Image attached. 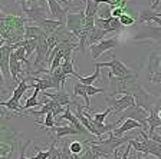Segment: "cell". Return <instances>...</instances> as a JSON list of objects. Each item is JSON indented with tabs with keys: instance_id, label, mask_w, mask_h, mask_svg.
<instances>
[{
	"instance_id": "1",
	"label": "cell",
	"mask_w": 161,
	"mask_h": 159,
	"mask_svg": "<svg viewBox=\"0 0 161 159\" xmlns=\"http://www.w3.org/2000/svg\"><path fill=\"white\" fill-rule=\"evenodd\" d=\"M26 17L6 14L4 12L0 13V45H16L25 40V23Z\"/></svg>"
},
{
	"instance_id": "2",
	"label": "cell",
	"mask_w": 161,
	"mask_h": 159,
	"mask_svg": "<svg viewBox=\"0 0 161 159\" xmlns=\"http://www.w3.org/2000/svg\"><path fill=\"white\" fill-rule=\"evenodd\" d=\"M108 77H109V87L112 96L117 93H122V95H131L135 98L142 89V86L138 83V75L135 72L125 77H115L109 72Z\"/></svg>"
},
{
	"instance_id": "3",
	"label": "cell",
	"mask_w": 161,
	"mask_h": 159,
	"mask_svg": "<svg viewBox=\"0 0 161 159\" xmlns=\"http://www.w3.org/2000/svg\"><path fill=\"white\" fill-rule=\"evenodd\" d=\"M32 89L30 87V83L29 80H27V77L25 76L23 79H22V82L17 85V87L13 90V95H12V98H10L9 100H6V102H0V105L3 106V108H7V109L10 110V112L13 113H17V115H22V106H20V100H22V96L25 95V92L26 90Z\"/></svg>"
},
{
	"instance_id": "4",
	"label": "cell",
	"mask_w": 161,
	"mask_h": 159,
	"mask_svg": "<svg viewBox=\"0 0 161 159\" xmlns=\"http://www.w3.org/2000/svg\"><path fill=\"white\" fill-rule=\"evenodd\" d=\"M85 24H86V14H85V9L76 12V13H72L69 12L66 19V27L70 33L74 34L76 39H79L82 36V33L85 32Z\"/></svg>"
},
{
	"instance_id": "5",
	"label": "cell",
	"mask_w": 161,
	"mask_h": 159,
	"mask_svg": "<svg viewBox=\"0 0 161 159\" xmlns=\"http://www.w3.org/2000/svg\"><path fill=\"white\" fill-rule=\"evenodd\" d=\"M147 112L148 110H145L144 108H141V106H138V105L131 106V108H128L127 110H124V112L121 113V118L115 122V125H117V128H118V126H121V123L124 122L125 119H135L142 123L145 128H148V123H147L148 113Z\"/></svg>"
},
{
	"instance_id": "6",
	"label": "cell",
	"mask_w": 161,
	"mask_h": 159,
	"mask_svg": "<svg viewBox=\"0 0 161 159\" xmlns=\"http://www.w3.org/2000/svg\"><path fill=\"white\" fill-rule=\"evenodd\" d=\"M108 56L111 57L109 62L95 63V67H101V69H102V67H109L112 76H115V77H125V76H130V75L134 73L130 67H127L122 62H119V60L115 57V55H108Z\"/></svg>"
},
{
	"instance_id": "7",
	"label": "cell",
	"mask_w": 161,
	"mask_h": 159,
	"mask_svg": "<svg viewBox=\"0 0 161 159\" xmlns=\"http://www.w3.org/2000/svg\"><path fill=\"white\" fill-rule=\"evenodd\" d=\"M105 102H107L108 108L112 109L114 115H121V113L124 112V110H127L128 108L137 105L135 98L131 96V95H122V98H119V99H115V98H111V96H105Z\"/></svg>"
},
{
	"instance_id": "8",
	"label": "cell",
	"mask_w": 161,
	"mask_h": 159,
	"mask_svg": "<svg viewBox=\"0 0 161 159\" xmlns=\"http://www.w3.org/2000/svg\"><path fill=\"white\" fill-rule=\"evenodd\" d=\"M147 76L148 80L153 83L161 85V55L157 52H151L148 56V66H147Z\"/></svg>"
},
{
	"instance_id": "9",
	"label": "cell",
	"mask_w": 161,
	"mask_h": 159,
	"mask_svg": "<svg viewBox=\"0 0 161 159\" xmlns=\"http://www.w3.org/2000/svg\"><path fill=\"white\" fill-rule=\"evenodd\" d=\"M23 14L27 19V22H33V24L46 19V10H45V7L39 6L37 2L33 4H29L27 9L23 10Z\"/></svg>"
},
{
	"instance_id": "10",
	"label": "cell",
	"mask_w": 161,
	"mask_h": 159,
	"mask_svg": "<svg viewBox=\"0 0 161 159\" xmlns=\"http://www.w3.org/2000/svg\"><path fill=\"white\" fill-rule=\"evenodd\" d=\"M95 26L101 27L102 30H105L107 33H111V32H118L121 27H124L121 24L119 19L117 17L111 16V17H101V16H97L95 19Z\"/></svg>"
},
{
	"instance_id": "11",
	"label": "cell",
	"mask_w": 161,
	"mask_h": 159,
	"mask_svg": "<svg viewBox=\"0 0 161 159\" xmlns=\"http://www.w3.org/2000/svg\"><path fill=\"white\" fill-rule=\"evenodd\" d=\"M43 98H45V105L42 106V109H40L39 112H33L35 116H46L49 112H52L55 116H60L66 110L65 106H60L59 103H56L55 100L49 99V98H46V96H43Z\"/></svg>"
},
{
	"instance_id": "12",
	"label": "cell",
	"mask_w": 161,
	"mask_h": 159,
	"mask_svg": "<svg viewBox=\"0 0 161 159\" xmlns=\"http://www.w3.org/2000/svg\"><path fill=\"white\" fill-rule=\"evenodd\" d=\"M117 43H118V40L115 39V37H111V39H104L102 42H99V43L89 46L91 55H92V59L97 60L98 57L102 55V53H105L107 50H109V49H114V47L117 46Z\"/></svg>"
},
{
	"instance_id": "13",
	"label": "cell",
	"mask_w": 161,
	"mask_h": 159,
	"mask_svg": "<svg viewBox=\"0 0 161 159\" xmlns=\"http://www.w3.org/2000/svg\"><path fill=\"white\" fill-rule=\"evenodd\" d=\"M60 120H68V122H69L72 126H75V128H76V129L79 130L82 135H88V133H89V130H88L86 128H85V126L80 123V120L76 118V115H75V113L69 109V106H66V110H65V112L62 113L59 118H58L56 125H59Z\"/></svg>"
},
{
	"instance_id": "14",
	"label": "cell",
	"mask_w": 161,
	"mask_h": 159,
	"mask_svg": "<svg viewBox=\"0 0 161 159\" xmlns=\"http://www.w3.org/2000/svg\"><path fill=\"white\" fill-rule=\"evenodd\" d=\"M148 22H155L157 24L161 26V17L160 13L154 12L151 7H141L138 10V17H137V23L140 24H144L148 23Z\"/></svg>"
},
{
	"instance_id": "15",
	"label": "cell",
	"mask_w": 161,
	"mask_h": 159,
	"mask_svg": "<svg viewBox=\"0 0 161 159\" xmlns=\"http://www.w3.org/2000/svg\"><path fill=\"white\" fill-rule=\"evenodd\" d=\"M47 4H49V10H50L52 17L66 24V19H68V14H69V9H68V7H64L62 4H59L56 0H47Z\"/></svg>"
},
{
	"instance_id": "16",
	"label": "cell",
	"mask_w": 161,
	"mask_h": 159,
	"mask_svg": "<svg viewBox=\"0 0 161 159\" xmlns=\"http://www.w3.org/2000/svg\"><path fill=\"white\" fill-rule=\"evenodd\" d=\"M140 136H141V140L144 142L145 148H147V155H154L155 158L161 159V143L151 139L150 136L145 133L144 129H141Z\"/></svg>"
},
{
	"instance_id": "17",
	"label": "cell",
	"mask_w": 161,
	"mask_h": 159,
	"mask_svg": "<svg viewBox=\"0 0 161 159\" xmlns=\"http://www.w3.org/2000/svg\"><path fill=\"white\" fill-rule=\"evenodd\" d=\"M142 39H153L160 40L161 39V27H153L150 24H142L141 30L137 36H134V40H142Z\"/></svg>"
},
{
	"instance_id": "18",
	"label": "cell",
	"mask_w": 161,
	"mask_h": 159,
	"mask_svg": "<svg viewBox=\"0 0 161 159\" xmlns=\"http://www.w3.org/2000/svg\"><path fill=\"white\" fill-rule=\"evenodd\" d=\"M135 128H137V129H144L145 126L141 122L135 120V119H125L124 122H122V125L118 126L115 130H112V135L114 136H122L125 132H128V130H131V129H135Z\"/></svg>"
},
{
	"instance_id": "19",
	"label": "cell",
	"mask_w": 161,
	"mask_h": 159,
	"mask_svg": "<svg viewBox=\"0 0 161 159\" xmlns=\"http://www.w3.org/2000/svg\"><path fill=\"white\" fill-rule=\"evenodd\" d=\"M36 26H39L40 29L43 30L45 33L47 34V36H50V34L56 33L58 30L60 29V27L64 26L65 23H62V22H59V20H52V19H45L42 20V22H37V23H35Z\"/></svg>"
},
{
	"instance_id": "20",
	"label": "cell",
	"mask_w": 161,
	"mask_h": 159,
	"mask_svg": "<svg viewBox=\"0 0 161 159\" xmlns=\"http://www.w3.org/2000/svg\"><path fill=\"white\" fill-rule=\"evenodd\" d=\"M43 96L49 98V99L55 100L56 103H59L60 106H69L72 103V99L70 96L65 92V89H60V90H56L55 93H49V92H43Z\"/></svg>"
},
{
	"instance_id": "21",
	"label": "cell",
	"mask_w": 161,
	"mask_h": 159,
	"mask_svg": "<svg viewBox=\"0 0 161 159\" xmlns=\"http://www.w3.org/2000/svg\"><path fill=\"white\" fill-rule=\"evenodd\" d=\"M52 129H53L55 135H56V139H62V138H65V136H72V135H82V133L72 125H69V126H55V128H52Z\"/></svg>"
},
{
	"instance_id": "22",
	"label": "cell",
	"mask_w": 161,
	"mask_h": 159,
	"mask_svg": "<svg viewBox=\"0 0 161 159\" xmlns=\"http://www.w3.org/2000/svg\"><path fill=\"white\" fill-rule=\"evenodd\" d=\"M74 96H80L84 98L85 100V108L89 110V95H88V90H86V85L80 83L79 80L74 83Z\"/></svg>"
},
{
	"instance_id": "23",
	"label": "cell",
	"mask_w": 161,
	"mask_h": 159,
	"mask_svg": "<svg viewBox=\"0 0 161 159\" xmlns=\"http://www.w3.org/2000/svg\"><path fill=\"white\" fill-rule=\"evenodd\" d=\"M105 34H107L105 30L95 26L94 29L89 32V34H88V46H92V45H97V43H99V42H102Z\"/></svg>"
},
{
	"instance_id": "24",
	"label": "cell",
	"mask_w": 161,
	"mask_h": 159,
	"mask_svg": "<svg viewBox=\"0 0 161 159\" xmlns=\"http://www.w3.org/2000/svg\"><path fill=\"white\" fill-rule=\"evenodd\" d=\"M59 70L62 73H64L65 76H74V77H79L80 75L79 73H76L75 72V69H74V59L72 60H64V62H62V65H60L59 66Z\"/></svg>"
},
{
	"instance_id": "25",
	"label": "cell",
	"mask_w": 161,
	"mask_h": 159,
	"mask_svg": "<svg viewBox=\"0 0 161 159\" xmlns=\"http://www.w3.org/2000/svg\"><path fill=\"white\" fill-rule=\"evenodd\" d=\"M42 34H45V32L36 24H27L25 29V39H39Z\"/></svg>"
},
{
	"instance_id": "26",
	"label": "cell",
	"mask_w": 161,
	"mask_h": 159,
	"mask_svg": "<svg viewBox=\"0 0 161 159\" xmlns=\"http://www.w3.org/2000/svg\"><path fill=\"white\" fill-rule=\"evenodd\" d=\"M19 43H20V46H23L25 50H26L27 59H30L32 55H33V52H36V49H37L36 39H25V40H22V42H19Z\"/></svg>"
},
{
	"instance_id": "27",
	"label": "cell",
	"mask_w": 161,
	"mask_h": 159,
	"mask_svg": "<svg viewBox=\"0 0 161 159\" xmlns=\"http://www.w3.org/2000/svg\"><path fill=\"white\" fill-rule=\"evenodd\" d=\"M39 90H36L35 89V92H33V95H32V96L29 98V99L26 100V103H25L23 106H22V112H26L27 109H30V108H32V106H37V105H42L43 106L45 105V98L43 99H42V102H39V100H37V95H39Z\"/></svg>"
},
{
	"instance_id": "28",
	"label": "cell",
	"mask_w": 161,
	"mask_h": 159,
	"mask_svg": "<svg viewBox=\"0 0 161 159\" xmlns=\"http://www.w3.org/2000/svg\"><path fill=\"white\" fill-rule=\"evenodd\" d=\"M58 146V142L56 140H52V143H50L49 149L47 151H40L39 148H37V155L36 156H32L33 159H49L50 156H52V153H53L55 148Z\"/></svg>"
},
{
	"instance_id": "29",
	"label": "cell",
	"mask_w": 161,
	"mask_h": 159,
	"mask_svg": "<svg viewBox=\"0 0 161 159\" xmlns=\"http://www.w3.org/2000/svg\"><path fill=\"white\" fill-rule=\"evenodd\" d=\"M35 123L36 125H42V126H45L46 129H52V128H55V115L52 112H49L46 116H45V119L43 120H35Z\"/></svg>"
},
{
	"instance_id": "30",
	"label": "cell",
	"mask_w": 161,
	"mask_h": 159,
	"mask_svg": "<svg viewBox=\"0 0 161 159\" xmlns=\"http://www.w3.org/2000/svg\"><path fill=\"white\" fill-rule=\"evenodd\" d=\"M99 76H101V67H95V72H94V75H91V76H88V77H84V76H79L78 79H79V82L80 83H84V85H92V83L95 82V80H98L99 79Z\"/></svg>"
},
{
	"instance_id": "31",
	"label": "cell",
	"mask_w": 161,
	"mask_h": 159,
	"mask_svg": "<svg viewBox=\"0 0 161 159\" xmlns=\"http://www.w3.org/2000/svg\"><path fill=\"white\" fill-rule=\"evenodd\" d=\"M85 146H86V145H85L84 142H78V140H74V142L69 143V149H70V152L74 153V155H79V153L84 152Z\"/></svg>"
},
{
	"instance_id": "32",
	"label": "cell",
	"mask_w": 161,
	"mask_h": 159,
	"mask_svg": "<svg viewBox=\"0 0 161 159\" xmlns=\"http://www.w3.org/2000/svg\"><path fill=\"white\" fill-rule=\"evenodd\" d=\"M119 22H121L122 26H132V24L137 23V19H134L132 16H130L128 13H125L119 17Z\"/></svg>"
},
{
	"instance_id": "33",
	"label": "cell",
	"mask_w": 161,
	"mask_h": 159,
	"mask_svg": "<svg viewBox=\"0 0 161 159\" xmlns=\"http://www.w3.org/2000/svg\"><path fill=\"white\" fill-rule=\"evenodd\" d=\"M111 112H112V109H111V108H107V110H104V112H101V113H97V115L94 116V119L99 123H104V120L107 119V116L109 115Z\"/></svg>"
},
{
	"instance_id": "34",
	"label": "cell",
	"mask_w": 161,
	"mask_h": 159,
	"mask_svg": "<svg viewBox=\"0 0 161 159\" xmlns=\"http://www.w3.org/2000/svg\"><path fill=\"white\" fill-rule=\"evenodd\" d=\"M30 145V140H26V142H25V145H22V143L19 142V159H33L32 158V156H30V158H26V156H25V152H26V148L27 146Z\"/></svg>"
},
{
	"instance_id": "35",
	"label": "cell",
	"mask_w": 161,
	"mask_h": 159,
	"mask_svg": "<svg viewBox=\"0 0 161 159\" xmlns=\"http://www.w3.org/2000/svg\"><path fill=\"white\" fill-rule=\"evenodd\" d=\"M86 90L89 96H94V95H98V93H105V90L102 87H94L92 85H89V86L86 85Z\"/></svg>"
},
{
	"instance_id": "36",
	"label": "cell",
	"mask_w": 161,
	"mask_h": 159,
	"mask_svg": "<svg viewBox=\"0 0 161 159\" xmlns=\"http://www.w3.org/2000/svg\"><path fill=\"white\" fill-rule=\"evenodd\" d=\"M14 2H16L20 7H22V10H25V9H27V6H29V4L36 3L37 0H14Z\"/></svg>"
},
{
	"instance_id": "37",
	"label": "cell",
	"mask_w": 161,
	"mask_h": 159,
	"mask_svg": "<svg viewBox=\"0 0 161 159\" xmlns=\"http://www.w3.org/2000/svg\"><path fill=\"white\" fill-rule=\"evenodd\" d=\"M62 152H64V159H74L72 158V152L69 149V145L66 142L62 145Z\"/></svg>"
},
{
	"instance_id": "38",
	"label": "cell",
	"mask_w": 161,
	"mask_h": 159,
	"mask_svg": "<svg viewBox=\"0 0 161 159\" xmlns=\"http://www.w3.org/2000/svg\"><path fill=\"white\" fill-rule=\"evenodd\" d=\"M49 159H64V152H62V148H55L53 153H52V156H50Z\"/></svg>"
},
{
	"instance_id": "39",
	"label": "cell",
	"mask_w": 161,
	"mask_h": 159,
	"mask_svg": "<svg viewBox=\"0 0 161 159\" xmlns=\"http://www.w3.org/2000/svg\"><path fill=\"white\" fill-rule=\"evenodd\" d=\"M127 13V9L125 7H118V9H114L112 10V16L114 17H117V19H119L122 14H125Z\"/></svg>"
},
{
	"instance_id": "40",
	"label": "cell",
	"mask_w": 161,
	"mask_h": 159,
	"mask_svg": "<svg viewBox=\"0 0 161 159\" xmlns=\"http://www.w3.org/2000/svg\"><path fill=\"white\" fill-rule=\"evenodd\" d=\"M148 136H150V138H151V139H153V140H155V142L161 143V128H158V129H155L153 135H148Z\"/></svg>"
},
{
	"instance_id": "41",
	"label": "cell",
	"mask_w": 161,
	"mask_h": 159,
	"mask_svg": "<svg viewBox=\"0 0 161 159\" xmlns=\"http://www.w3.org/2000/svg\"><path fill=\"white\" fill-rule=\"evenodd\" d=\"M37 3H39V6L45 7V9H46V6L49 7V4H47V0H37Z\"/></svg>"
},
{
	"instance_id": "42",
	"label": "cell",
	"mask_w": 161,
	"mask_h": 159,
	"mask_svg": "<svg viewBox=\"0 0 161 159\" xmlns=\"http://www.w3.org/2000/svg\"><path fill=\"white\" fill-rule=\"evenodd\" d=\"M137 159H158V158H148V156L145 158V156H142V155H141V152H140V155L137 156Z\"/></svg>"
},
{
	"instance_id": "43",
	"label": "cell",
	"mask_w": 161,
	"mask_h": 159,
	"mask_svg": "<svg viewBox=\"0 0 161 159\" xmlns=\"http://www.w3.org/2000/svg\"><path fill=\"white\" fill-rule=\"evenodd\" d=\"M68 2H69V3L72 4V7H75V6L78 7V3H76V2H75V0H68Z\"/></svg>"
}]
</instances>
